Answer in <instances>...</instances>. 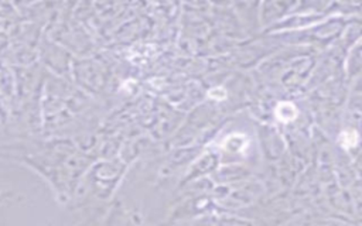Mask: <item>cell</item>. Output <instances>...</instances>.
I'll return each mask as SVG.
<instances>
[{"mask_svg": "<svg viewBox=\"0 0 362 226\" xmlns=\"http://www.w3.org/2000/svg\"><path fill=\"white\" fill-rule=\"evenodd\" d=\"M275 115L277 117V120L287 123V122L294 120L297 117V115H299V112H297V108L290 102H280L276 106Z\"/></svg>", "mask_w": 362, "mask_h": 226, "instance_id": "6da1fadb", "label": "cell"}, {"mask_svg": "<svg viewBox=\"0 0 362 226\" xmlns=\"http://www.w3.org/2000/svg\"><path fill=\"white\" fill-rule=\"evenodd\" d=\"M208 98H211L214 101H224L227 98V91L221 86H215L208 92Z\"/></svg>", "mask_w": 362, "mask_h": 226, "instance_id": "3957f363", "label": "cell"}, {"mask_svg": "<svg viewBox=\"0 0 362 226\" xmlns=\"http://www.w3.org/2000/svg\"><path fill=\"white\" fill-rule=\"evenodd\" d=\"M358 141H359L358 133L355 132V130H352V129L342 132L341 133V136H339V143H341V146L344 148L355 147V146L358 144Z\"/></svg>", "mask_w": 362, "mask_h": 226, "instance_id": "7a4b0ae2", "label": "cell"}]
</instances>
